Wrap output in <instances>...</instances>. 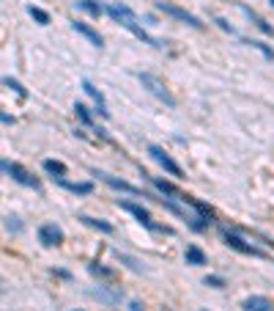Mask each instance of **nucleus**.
Instances as JSON below:
<instances>
[{"label":"nucleus","instance_id":"1","mask_svg":"<svg viewBox=\"0 0 274 311\" xmlns=\"http://www.w3.org/2000/svg\"><path fill=\"white\" fill-rule=\"evenodd\" d=\"M107 14L118 22V25H124L126 30H132V33L140 39V42H146V44H151V47H162V42H159V39H154L143 25H137V17H134V11L129 9V6H124V3H110V6H107Z\"/></svg>","mask_w":274,"mask_h":311},{"label":"nucleus","instance_id":"2","mask_svg":"<svg viewBox=\"0 0 274 311\" xmlns=\"http://www.w3.org/2000/svg\"><path fill=\"white\" fill-rule=\"evenodd\" d=\"M140 83H143V89H148L154 97L159 99V102H165V105H170V108H175V97L170 91H167V85L159 80L156 75H151V72H143L140 75Z\"/></svg>","mask_w":274,"mask_h":311},{"label":"nucleus","instance_id":"3","mask_svg":"<svg viewBox=\"0 0 274 311\" xmlns=\"http://www.w3.org/2000/svg\"><path fill=\"white\" fill-rule=\"evenodd\" d=\"M148 154H151V157H154V160H156L159 165H162V168H165L167 174H170V177H184V171H181V165H179V163H175V160H173V157H170V154H167V151H165L162 146H156V143H154V146H148Z\"/></svg>","mask_w":274,"mask_h":311},{"label":"nucleus","instance_id":"4","mask_svg":"<svg viewBox=\"0 0 274 311\" xmlns=\"http://www.w3.org/2000/svg\"><path fill=\"white\" fill-rule=\"evenodd\" d=\"M118 206H121V210H126V212H132L134 218L140 220L146 229H151V231H167V229H162V226H156V223L151 220V212H148V210H143L140 204H132V201H118Z\"/></svg>","mask_w":274,"mask_h":311},{"label":"nucleus","instance_id":"5","mask_svg":"<svg viewBox=\"0 0 274 311\" xmlns=\"http://www.w3.org/2000/svg\"><path fill=\"white\" fill-rule=\"evenodd\" d=\"M156 9L170 14V17H175V20H181V22H187V25H192V28H203V22H200L195 14L184 11V9H179V6H173V3H165V0H162V3H156Z\"/></svg>","mask_w":274,"mask_h":311},{"label":"nucleus","instance_id":"6","mask_svg":"<svg viewBox=\"0 0 274 311\" xmlns=\"http://www.w3.org/2000/svg\"><path fill=\"white\" fill-rule=\"evenodd\" d=\"M38 240H42L47 248H55V245L63 243V229L55 226V223H44V226L38 229Z\"/></svg>","mask_w":274,"mask_h":311},{"label":"nucleus","instance_id":"7","mask_svg":"<svg viewBox=\"0 0 274 311\" xmlns=\"http://www.w3.org/2000/svg\"><path fill=\"white\" fill-rule=\"evenodd\" d=\"M3 171H6V174H11V177L17 179L19 185H25V187H38V182L33 179V174H30L28 168H22L19 163H6V165H3Z\"/></svg>","mask_w":274,"mask_h":311},{"label":"nucleus","instance_id":"8","mask_svg":"<svg viewBox=\"0 0 274 311\" xmlns=\"http://www.w3.org/2000/svg\"><path fill=\"white\" fill-rule=\"evenodd\" d=\"M225 243H228L233 251H239V253H247V256H263V253L258 251L255 245H247V243L241 240L239 234H230V231H225Z\"/></svg>","mask_w":274,"mask_h":311},{"label":"nucleus","instance_id":"9","mask_svg":"<svg viewBox=\"0 0 274 311\" xmlns=\"http://www.w3.org/2000/svg\"><path fill=\"white\" fill-rule=\"evenodd\" d=\"M99 179H104L110 187H115V190H121V193H129V196H143V190L140 187H134V185H129V182H124V179H115V177H110V174H96ZM146 198V196H143Z\"/></svg>","mask_w":274,"mask_h":311},{"label":"nucleus","instance_id":"10","mask_svg":"<svg viewBox=\"0 0 274 311\" xmlns=\"http://www.w3.org/2000/svg\"><path fill=\"white\" fill-rule=\"evenodd\" d=\"M91 298H96L99 303H107V306H118V303H121V292L110 289V286H93Z\"/></svg>","mask_w":274,"mask_h":311},{"label":"nucleus","instance_id":"11","mask_svg":"<svg viewBox=\"0 0 274 311\" xmlns=\"http://www.w3.org/2000/svg\"><path fill=\"white\" fill-rule=\"evenodd\" d=\"M244 311H274V300L266 295H252L244 300Z\"/></svg>","mask_w":274,"mask_h":311},{"label":"nucleus","instance_id":"12","mask_svg":"<svg viewBox=\"0 0 274 311\" xmlns=\"http://www.w3.org/2000/svg\"><path fill=\"white\" fill-rule=\"evenodd\" d=\"M83 91H85V94H88V97H91V99H96V105H99L96 110H99V113H102L104 118H107V116H110V110L104 108V97H102V91L96 89L93 83H88V80H83Z\"/></svg>","mask_w":274,"mask_h":311},{"label":"nucleus","instance_id":"13","mask_svg":"<svg viewBox=\"0 0 274 311\" xmlns=\"http://www.w3.org/2000/svg\"><path fill=\"white\" fill-rule=\"evenodd\" d=\"M71 28H74L80 36H85V39H88V42H91L93 47H102V44H104V42H102V36L96 33V30H93L91 25H85V22H71Z\"/></svg>","mask_w":274,"mask_h":311},{"label":"nucleus","instance_id":"14","mask_svg":"<svg viewBox=\"0 0 274 311\" xmlns=\"http://www.w3.org/2000/svg\"><path fill=\"white\" fill-rule=\"evenodd\" d=\"M58 182L66 190H71V193H80V196H85V193H91V190H93L91 182H66V179H58Z\"/></svg>","mask_w":274,"mask_h":311},{"label":"nucleus","instance_id":"15","mask_svg":"<svg viewBox=\"0 0 274 311\" xmlns=\"http://www.w3.org/2000/svg\"><path fill=\"white\" fill-rule=\"evenodd\" d=\"M80 220H83L85 226H91V229H99L102 234H112V231H115V229H112V223H107V220H96V218H88V215H83Z\"/></svg>","mask_w":274,"mask_h":311},{"label":"nucleus","instance_id":"16","mask_svg":"<svg viewBox=\"0 0 274 311\" xmlns=\"http://www.w3.org/2000/svg\"><path fill=\"white\" fill-rule=\"evenodd\" d=\"M184 259H187V265H206V253L200 248H195V245H189V248H187Z\"/></svg>","mask_w":274,"mask_h":311},{"label":"nucleus","instance_id":"17","mask_svg":"<svg viewBox=\"0 0 274 311\" xmlns=\"http://www.w3.org/2000/svg\"><path fill=\"white\" fill-rule=\"evenodd\" d=\"M44 171L52 174L55 179H63V177H66V165L58 163V160H44Z\"/></svg>","mask_w":274,"mask_h":311},{"label":"nucleus","instance_id":"18","mask_svg":"<svg viewBox=\"0 0 274 311\" xmlns=\"http://www.w3.org/2000/svg\"><path fill=\"white\" fill-rule=\"evenodd\" d=\"M77 9H83V11H88L91 17H102V6L96 3V0H77Z\"/></svg>","mask_w":274,"mask_h":311},{"label":"nucleus","instance_id":"19","mask_svg":"<svg viewBox=\"0 0 274 311\" xmlns=\"http://www.w3.org/2000/svg\"><path fill=\"white\" fill-rule=\"evenodd\" d=\"M28 14H30V17H33L36 22H38V25H50V14H47L44 9H38V6H30V9H28Z\"/></svg>","mask_w":274,"mask_h":311},{"label":"nucleus","instance_id":"20","mask_svg":"<svg viewBox=\"0 0 274 311\" xmlns=\"http://www.w3.org/2000/svg\"><path fill=\"white\" fill-rule=\"evenodd\" d=\"M74 113H77V118H80V122H83V124H88V127L93 124V118H91V110H88V108L83 105V102H77V105H74Z\"/></svg>","mask_w":274,"mask_h":311},{"label":"nucleus","instance_id":"21","mask_svg":"<svg viewBox=\"0 0 274 311\" xmlns=\"http://www.w3.org/2000/svg\"><path fill=\"white\" fill-rule=\"evenodd\" d=\"M154 185H156V190H162V193L165 196H175V198H179L181 193H179V190H175L173 185H170V182H162V179H154Z\"/></svg>","mask_w":274,"mask_h":311},{"label":"nucleus","instance_id":"22","mask_svg":"<svg viewBox=\"0 0 274 311\" xmlns=\"http://www.w3.org/2000/svg\"><path fill=\"white\" fill-rule=\"evenodd\" d=\"M3 83H6V85H9V89H14V91H17V94H19V97H28V91H25V89H22V85H19L17 80H11V77H6V80H3Z\"/></svg>","mask_w":274,"mask_h":311},{"label":"nucleus","instance_id":"23","mask_svg":"<svg viewBox=\"0 0 274 311\" xmlns=\"http://www.w3.org/2000/svg\"><path fill=\"white\" fill-rule=\"evenodd\" d=\"M206 286H214V289H222V286H225V278H220V275H208V278H206Z\"/></svg>","mask_w":274,"mask_h":311},{"label":"nucleus","instance_id":"24","mask_svg":"<svg viewBox=\"0 0 274 311\" xmlns=\"http://www.w3.org/2000/svg\"><path fill=\"white\" fill-rule=\"evenodd\" d=\"M91 273H93V275H104V278H112V270H107V267H96V265H91Z\"/></svg>","mask_w":274,"mask_h":311},{"label":"nucleus","instance_id":"25","mask_svg":"<svg viewBox=\"0 0 274 311\" xmlns=\"http://www.w3.org/2000/svg\"><path fill=\"white\" fill-rule=\"evenodd\" d=\"M121 262H126V265H129V267H132V270H134V273H140V270H143V267H140V265H137V262H134V259H129V256H121Z\"/></svg>","mask_w":274,"mask_h":311},{"label":"nucleus","instance_id":"26","mask_svg":"<svg viewBox=\"0 0 274 311\" xmlns=\"http://www.w3.org/2000/svg\"><path fill=\"white\" fill-rule=\"evenodd\" d=\"M132 311H143V306L140 303H132Z\"/></svg>","mask_w":274,"mask_h":311},{"label":"nucleus","instance_id":"27","mask_svg":"<svg viewBox=\"0 0 274 311\" xmlns=\"http://www.w3.org/2000/svg\"><path fill=\"white\" fill-rule=\"evenodd\" d=\"M271 6H274V0H271Z\"/></svg>","mask_w":274,"mask_h":311},{"label":"nucleus","instance_id":"28","mask_svg":"<svg viewBox=\"0 0 274 311\" xmlns=\"http://www.w3.org/2000/svg\"><path fill=\"white\" fill-rule=\"evenodd\" d=\"M203 311H206V308H203Z\"/></svg>","mask_w":274,"mask_h":311}]
</instances>
